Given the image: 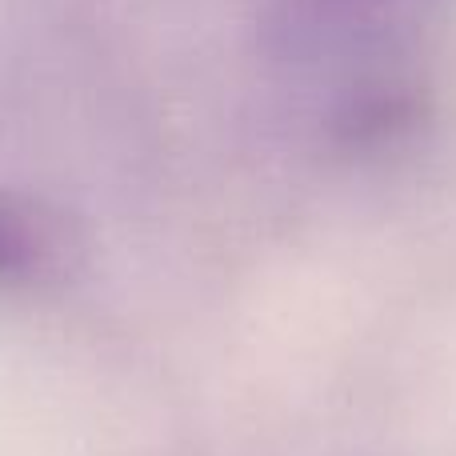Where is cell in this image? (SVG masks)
Segmentation results:
<instances>
[{
  "label": "cell",
  "mask_w": 456,
  "mask_h": 456,
  "mask_svg": "<svg viewBox=\"0 0 456 456\" xmlns=\"http://www.w3.org/2000/svg\"><path fill=\"white\" fill-rule=\"evenodd\" d=\"M69 236L32 200L0 192V289H37L64 268Z\"/></svg>",
  "instance_id": "cell-1"
}]
</instances>
